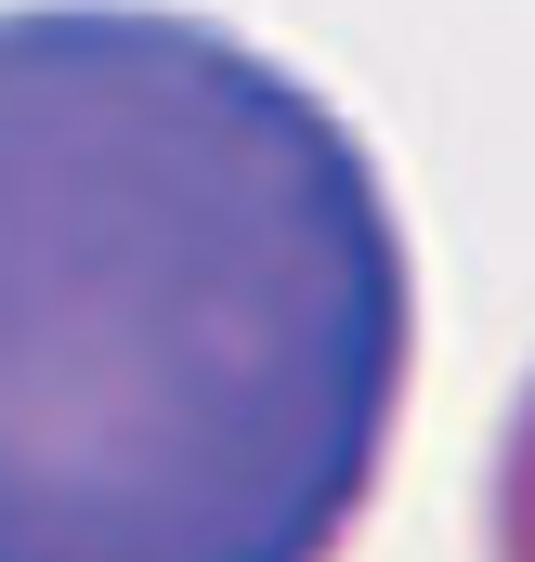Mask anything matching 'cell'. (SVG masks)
<instances>
[{"instance_id": "obj_2", "label": "cell", "mask_w": 535, "mask_h": 562, "mask_svg": "<svg viewBox=\"0 0 535 562\" xmlns=\"http://www.w3.org/2000/svg\"><path fill=\"white\" fill-rule=\"evenodd\" d=\"M483 562H535V380L497 431V471H483Z\"/></svg>"}, {"instance_id": "obj_1", "label": "cell", "mask_w": 535, "mask_h": 562, "mask_svg": "<svg viewBox=\"0 0 535 562\" xmlns=\"http://www.w3.org/2000/svg\"><path fill=\"white\" fill-rule=\"evenodd\" d=\"M405 380V210L300 66L0 0V562H340Z\"/></svg>"}]
</instances>
